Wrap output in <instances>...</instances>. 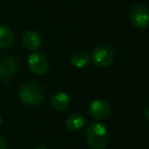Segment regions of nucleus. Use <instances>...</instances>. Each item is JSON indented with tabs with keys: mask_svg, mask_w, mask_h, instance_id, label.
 Here are the masks:
<instances>
[{
	"mask_svg": "<svg viewBox=\"0 0 149 149\" xmlns=\"http://www.w3.org/2000/svg\"><path fill=\"white\" fill-rule=\"evenodd\" d=\"M86 140L90 147L104 149L108 145L110 135L106 126L100 122H91L86 127Z\"/></svg>",
	"mask_w": 149,
	"mask_h": 149,
	"instance_id": "f257e3e1",
	"label": "nucleus"
},
{
	"mask_svg": "<svg viewBox=\"0 0 149 149\" xmlns=\"http://www.w3.org/2000/svg\"><path fill=\"white\" fill-rule=\"evenodd\" d=\"M19 100L24 106H39L45 98V91L41 84L37 82L24 83L19 89Z\"/></svg>",
	"mask_w": 149,
	"mask_h": 149,
	"instance_id": "f03ea898",
	"label": "nucleus"
},
{
	"mask_svg": "<svg viewBox=\"0 0 149 149\" xmlns=\"http://www.w3.org/2000/svg\"><path fill=\"white\" fill-rule=\"evenodd\" d=\"M90 59L95 66L106 68L114 62L115 51L108 45H100L92 51Z\"/></svg>",
	"mask_w": 149,
	"mask_h": 149,
	"instance_id": "7ed1b4c3",
	"label": "nucleus"
},
{
	"mask_svg": "<svg viewBox=\"0 0 149 149\" xmlns=\"http://www.w3.org/2000/svg\"><path fill=\"white\" fill-rule=\"evenodd\" d=\"M130 19L136 28H147L149 26V8L144 4H136L130 12Z\"/></svg>",
	"mask_w": 149,
	"mask_h": 149,
	"instance_id": "20e7f679",
	"label": "nucleus"
},
{
	"mask_svg": "<svg viewBox=\"0 0 149 149\" xmlns=\"http://www.w3.org/2000/svg\"><path fill=\"white\" fill-rule=\"evenodd\" d=\"M90 117L95 120H104L111 116L112 107L109 102L104 100H95L90 102L88 107Z\"/></svg>",
	"mask_w": 149,
	"mask_h": 149,
	"instance_id": "39448f33",
	"label": "nucleus"
},
{
	"mask_svg": "<svg viewBox=\"0 0 149 149\" xmlns=\"http://www.w3.org/2000/svg\"><path fill=\"white\" fill-rule=\"evenodd\" d=\"M29 68L33 73L37 75H44L49 70V61L47 58L40 53H33L28 59Z\"/></svg>",
	"mask_w": 149,
	"mask_h": 149,
	"instance_id": "423d86ee",
	"label": "nucleus"
},
{
	"mask_svg": "<svg viewBox=\"0 0 149 149\" xmlns=\"http://www.w3.org/2000/svg\"><path fill=\"white\" fill-rule=\"evenodd\" d=\"M17 70L18 61L14 56L8 55L0 59V78H10L15 75Z\"/></svg>",
	"mask_w": 149,
	"mask_h": 149,
	"instance_id": "0eeeda50",
	"label": "nucleus"
},
{
	"mask_svg": "<svg viewBox=\"0 0 149 149\" xmlns=\"http://www.w3.org/2000/svg\"><path fill=\"white\" fill-rule=\"evenodd\" d=\"M42 44V38L36 31H28L22 37V45L28 51H37Z\"/></svg>",
	"mask_w": 149,
	"mask_h": 149,
	"instance_id": "6e6552de",
	"label": "nucleus"
},
{
	"mask_svg": "<svg viewBox=\"0 0 149 149\" xmlns=\"http://www.w3.org/2000/svg\"><path fill=\"white\" fill-rule=\"evenodd\" d=\"M87 120L81 114H71L66 118L65 125L67 129L72 132H77L86 125Z\"/></svg>",
	"mask_w": 149,
	"mask_h": 149,
	"instance_id": "1a4fd4ad",
	"label": "nucleus"
},
{
	"mask_svg": "<svg viewBox=\"0 0 149 149\" xmlns=\"http://www.w3.org/2000/svg\"><path fill=\"white\" fill-rule=\"evenodd\" d=\"M69 106H70V97L65 92H57V93H55L52 96L51 107L55 111L62 112V111L67 110Z\"/></svg>",
	"mask_w": 149,
	"mask_h": 149,
	"instance_id": "9d476101",
	"label": "nucleus"
},
{
	"mask_svg": "<svg viewBox=\"0 0 149 149\" xmlns=\"http://www.w3.org/2000/svg\"><path fill=\"white\" fill-rule=\"evenodd\" d=\"M14 33L9 28L5 26H0V48L6 49L13 45L14 43Z\"/></svg>",
	"mask_w": 149,
	"mask_h": 149,
	"instance_id": "9b49d317",
	"label": "nucleus"
},
{
	"mask_svg": "<svg viewBox=\"0 0 149 149\" xmlns=\"http://www.w3.org/2000/svg\"><path fill=\"white\" fill-rule=\"evenodd\" d=\"M90 61L89 55L86 52H77V53L73 54L71 57V64L76 68H83L85 67Z\"/></svg>",
	"mask_w": 149,
	"mask_h": 149,
	"instance_id": "f8f14e48",
	"label": "nucleus"
},
{
	"mask_svg": "<svg viewBox=\"0 0 149 149\" xmlns=\"http://www.w3.org/2000/svg\"><path fill=\"white\" fill-rule=\"evenodd\" d=\"M0 149H7V143L1 135H0Z\"/></svg>",
	"mask_w": 149,
	"mask_h": 149,
	"instance_id": "ddd939ff",
	"label": "nucleus"
},
{
	"mask_svg": "<svg viewBox=\"0 0 149 149\" xmlns=\"http://www.w3.org/2000/svg\"><path fill=\"white\" fill-rule=\"evenodd\" d=\"M36 149H48V148L46 147V146H38Z\"/></svg>",
	"mask_w": 149,
	"mask_h": 149,
	"instance_id": "4468645a",
	"label": "nucleus"
},
{
	"mask_svg": "<svg viewBox=\"0 0 149 149\" xmlns=\"http://www.w3.org/2000/svg\"><path fill=\"white\" fill-rule=\"evenodd\" d=\"M1 123H2V119H1V117H0V126H1Z\"/></svg>",
	"mask_w": 149,
	"mask_h": 149,
	"instance_id": "2eb2a0df",
	"label": "nucleus"
}]
</instances>
